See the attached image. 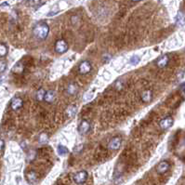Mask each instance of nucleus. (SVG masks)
I'll list each match as a JSON object with an SVG mask.
<instances>
[{
  "label": "nucleus",
  "instance_id": "f257e3e1",
  "mask_svg": "<svg viewBox=\"0 0 185 185\" xmlns=\"http://www.w3.org/2000/svg\"><path fill=\"white\" fill-rule=\"evenodd\" d=\"M50 33V26L46 22H39L34 28V35L39 39H46Z\"/></svg>",
  "mask_w": 185,
  "mask_h": 185
},
{
  "label": "nucleus",
  "instance_id": "f03ea898",
  "mask_svg": "<svg viewBox=\"0 0 185 185\" xmlns=\"http://www.w3.org/2000/svg\"><path fill=\"white\" fill-rule=\"evenodd\" d=\"M68 50H69V46L65 40L59 39L58 41L55 43V51L57 53L59 54L65 53Z\"/></svg>",
  "mask_w": 185,
  "mask_h": 185
},
{
  "label": "nucleus",
  "instance_id": "7ed1b4c3",
  "mask_svg": "<svg viewBox=\"0 0 185 185\" xmlns=\"http://www.w3.org/2000/svg\"><path fill=\"white\" fill-rule=\"evenodd\" d=\"M87 172L85 171V170H81V171H78L76 172L74 177H73V179H74V181L76 183V184H83L87 181Z\"/></svg>",
  "mask_w": 185,
  "mask_h": 185
},
{
  "label": "nucleus",
  "instance_id": "20e7f679",
  "mask_svg": "<svg viewBox=\"0 0 185 185\" xmlns=\"http://www.w3.org/2000/svg\"><path fill=\"white\" fill-rule=\"evenodd\" d=\"M121 144H122V140L120 137H114L109 142L108 144V148L110 150H112V151H115V150H118L120 147H121Z\"/></svg>",
  "mask_w": 185,
  "mask_h": 185
},
{
  "label": "nucleus",
  "instance_id": "39448f33",
  "mask_svg": "<svg viewBox=\"0 0 185 185\" xmlns=\"http://www.w3.org/2000/svg\"><path fill=\"white\" fill-rule=\"evenodd\" d=\"M91 69H92V66L90 62L88 61H84L80 63V65H79V73L81 75H87L91 71Z\"/></svg>",
  "mask_w": 185,
  "mask_h": 185
},
{
  "label": "nucleus",
  "instance_id": "423d86ee",
  "mask_svg": "<svg viewBox=\"0 0 185 185\" xmlns=\"http://www.w3.org/2000/svg\"><path fill=\"white\" fill-rule=\"evenodd\" d=\"M174 123V120L171 116H166L165 118H163L161 120L160 122V127L162 128V130H168V128H170L172 127Z\"/></svg>",
  "mask_w": 185,
  "mask_h": 185
},
{
  "label": "nucleus",
  "instance_id": "0eeeda50",
  "mask_svg": "<svg viewBox=\"0 0 185 185\" xmlns=\"http://www.w3.org/2000/svg\"><path fill=\"white\" fill-rule=\"evenodd\" d=\"M169 167H170V165H169V163L167 162V161H166V160L161 161V162L156 166V172L158 174H164L168 169H169Z\"/></svg>",
  "mask_w": 185,
  "mask_h": 185
},
{
  "label": "nucleus",
  "instance_id": "6e6552de",
  "mask_svg": "<svg viewBox=\"0 0 185 185\" xmlns=\"http://www.w3.org/2000/svg\"><path fill=\"white\" fill-rule=\"evenodd\" d=\"M168 61H169V58H168V55L165 54L163 56H161V57L157 60V66L159 68H165L166 67V65L168 64Z\"/></svg>",
  "mask_w": 185,
  "mask_h": 185
},
{
  "label": "nucleus",
  "instance_id": "1a4fd4ad",
  "mask_svg": "<svg viewBox=\"0 0 185 185\" xmlns=\"http://www.w3.org/2000/svg\"><path fill=\"white\" fill-rule=\"evenodd\" d=\"M90 123H88L87 120H83V121L80 123V125H79L78 130L82 135H84V134H87L88 131H90Z\"/></svg>",
  "mask_w": 185,
  "mask_h": 185
},
{
  "label": "nucleus",
  "instance_id": "9d476101",
  "mask_svg": "<svg viewBox=\"0 0 185 185\" xmlns=\"http://www.w3.org/2000/svg\"><path fill=\"white\" fill-rule=\"evenodd\" d=\"M23 105V101L21 98H14L11 101V109L13 111H17L21 109Z\"/></svg>",
  "mask_w": 185,
  "mask_h": 185
},
{
  "label": "nucleus",
  "instance_id": "9b49d317",
  "mask_svg": "<svg viewBox=\"0 0 185 185\" xmlns=\"http://www.w3.org/2000/svg\"><path fill=\"white\" fill-rule=\"evenodd\" d=\"M26 179L30 183H36L38 180V176L35 171L32 170V171H29L26 174Z\"/></svg>",
  "mask_w": 185,
  "mask_h": 185
},
{
  "label": "nucleus",
  "instance_id": "f8f14e48",
  "mask_svg": "<svg viewBox=\"0 0 185 185\" xmlns=\"http://www.w3.org/2000/svg\"><path fill=\"white\" fill-rule=\"evenodd\" d=\"M141 100L143 102H149L152 100V91L151 90H145L141 95Z\"/></svg>",
  "mask_w": 185,
  "mask_h": 185
},
{
  "label": "nucleus",
  "instance_id": "ddd939ff",
  "mask_svg": "<svg viewBox=\"0 0 185 185\" xmlns=\"http://www.w3.org/2000/svg\"><path fill=\"white\" fill-rule=\"evenodd\" d=\"M176 22L178 23V25L182 26L185 23V15L181 12H179L176 17Z\"/></svg>",
  "mask_w": 185,
  "mask_h": 185
},
{
  "label": "nucleus",
  "instance_id": "4468645a",
  "mask_svg": "<svg viewBox=\"0 0 185 185\" xmlns=\"http://www.w3.org/2000/svg\"><path fill=\"white\" fill-rule=\"evenodd\" d=\"M55 99V93L54 91L52 90H50V91H47L46 92V95H45V101H47V102H52Z\"/></svg>",
  "mask_w": 185,
  "mask_h": 185
},
{
  "label": "nucleus",
  "instance_id": "2eb2a0df",
  "mask_svg": "<svg viewBox=\"0 0 185 185\" xmlns=\"http://www.w3.org/2000/svg\"><path fill=\"white\" fill-rule=\"evenodd\" d=\"M47 141H49V135H47V133L46 132H43L40 134L39 136V142L40 143H47Z\"/></svg>",
  "mask_w": 185,
  "mask_h": 185
},
{
  "label": "nucleus",
  "instance_id": "dca6fc26",
  "mask_svg": "<svg viewBox=\"0 0 185 185\" xmlns=\"http://www.w3.org/2000/svg\"><path fill=\"white\" fill-rule=\"evenodd\" d=\"M57 151H58V152H59V155H67L68 152H69L68 148H67V147H65V146H63V145H59V146H58Z\"/></svg>",
  "mask_w": 185,
  "mask_h": 185
},
{
  "label": "nucleus",
  "instance_id": "f3484780",
  "mask_svg": "<svg viewBox=\"0 0 185 185\" xmlns=\"http://www.w3.org/2000/svg\"><path fill=\"white\" fill-rule=\"evenodd\" d=\"M12 71H13V73H16V74H21V72L23 71V66H22V64H21V62H18V63L16 64V65L13 67Z\"/></svg>",
  "mask_w": 185,
  "mask_h": 185
},
{
  "label": "nucleus",
  "instance_id": "a211bd4d",
  "mask_svg": "<svg viewBox=\"0 0 185 185\" xmlns=\"http://www.w3.org/2000/svg\"><path fill=\"white\" fill-rule=\"evenodd\" d=\"M67 91H68V93L71 94V95L75 94L76 91H77V88H76V87H75V84H70L69 87H68V88H67Z\"/></svg>",
  "mask_w": 185,
  "mask_h": 185
},
{
  "label": "nucleus",
  "instance_id": "6ab92c4d",
  "mask_svg": "<svg viewBox=\"0 0 185 185\" xmlns=\"http://www.w3.org/2000/svg\"><path fill=\"white\" fill-rule=\"evenodd\" d=\"M45 95H46V91L44 90H39L36 93V98L38 101H43L45 99Z\"/></svg>",
  "mask_w": 185,
  "mask_h": 185
},
{
  "label": "nucleus",
  "instance_id": "aec40b11",
  "mask_svg": "<svg viewBox=\"0 0 185 185\" xmlns=\"http://www.w3.org/2000/svg\"><path fill=\"white\" fill-rule=\"evenodd\" d=\"M7 53V47L4 44H0V57H5Z\"/></svg>",
  "mask_w": 185,
  "mask_h": 185
},
{
  "label": "nucleus",
  "instance_id": "412c9836",
  "mask_svg": "<svg viewBox=\"0 0 185 185\" xmlns=\"http://www.w3.org/2000/svg\"><path fill=\"white\" fill-rule=\"evenodd\" d=\"M75 112H76L75 106H70L67 110V114L70 117H74L75 115Z\"/></svg>",
  "mask_w": 185,
  "mask_h": 185
},
{
  "label": "nucleus",
  "instance_id": "4be33fe9",
  "mask_svg": "<svg viewBox=\"0 0 185 185\" xmlns=\"http://www.w3.org/2000/svg\"><path fill=\"white\" fill-rule=\"evenodd\" d=\"M130 62L131 65H137V64L140 62V58L138 57V56H136V55H135V56H132Z\"/></svg>",
  "mask_w": 185,
  "mask_h": 185
},
{
  "label": "nucleus",
  "instance_id": "5701e85b",
  "mask_svg": "<svg viewBox=\"0 0 185 185\" xmlns=\"http://www.w3.org/2000/svg\"><path fill=\"white\" fill-rule=\"evenodd\" d=\"M7 68V63L4 61H0V73L4 72Z\"/></svg>",
  "mask_w": 185,
  "mask_h": 185
},
{
  "label": "nucleus",
  "instance_id": "b1692460",
  "mask_svg": "<svg viewBox=\"0 0 185 185\" xmlns=\"http://www.w3.org/2000/svg\"><path fill=\"white\" fill-rule=\"evenodd\" d=\"M35 157H36V152L35 151H31L29 152V157H28L29 161H33L35 159Z\"/></svg>",
  "mask_w": 185,
  "mask_h": 185
},
{
  "label": "nucleus",
  "instance_id": "393cba45",
  "mask_svg": "<svg viewBox=\"0 0 185 185\" xmlns=\"http://www.w3.org/2000/svg\"><path fill=\"white\" fill-rule=\"evenodd\" d=\"M29 2L32 6H34V5H36L39 2V0H29Z\"/></svg>",
  "mask_w": 185,
  "mask_h": 185
},
{
  "label": "nucleus",
  "instance_id": "a878e982",
  "mask_svg": "<svg viewBox=\"0 0 185 185\" xmlns=\"http://www.w3.org/2000/svg\"><path fill=\"white\" fill-rule=\"evenodd\" d=\"M4 148V141L0 139V152H1Z\"/></svg>",
  "mask_w": 185,
  "mask_h": 185
},
{
  "label": "nucleus",
  "instance_id": "bb28decb",
  "mask_svg": "<svg viewBox=\"0 0 185 185\" xmlns=\"http://www.w3.org/2000/svg\"><path fill=\"white\" fill-rule=\"evenodd\" d=\"M132 1H134V2H137V1H141V0H132Z\"/></svg>",
  "mask_w": 185,
  "mask_h": 185
},
{
  "label": "nucleus",
  "instance_id": "cd10ccee",
  "mask_svg": "<svg viewBox=\"0 0 185 185\" xmlns=\"http://www.w3.org/2000/svg\"><path fill=\"white\" fill-rule=\"evenodd\" d=\"M183 90H184V92H185V86H184V88H183Z\"/></svg>",
  "mask_w": 185,
  "mask_h": 185
}]
</instances>
